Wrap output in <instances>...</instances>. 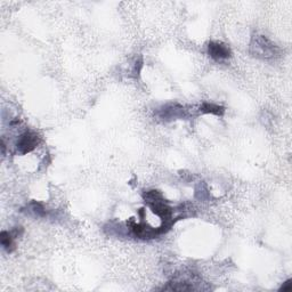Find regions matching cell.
<instances>
[{
	"label": "cell",
	"instance_id": "6",
	"mask_svg": "<svg viewBox=\"0 0 292 292\" xmlns=\"http://www.w3.org/2000/svg\"><path fill=\"white\" fill-rule=\"evenodd\" d=\"M13 240H14V235H13L12 233L6 232V230H3V232L0 233V243H2L3 248L7 252L13 251V246H14Z\"/></svg>",
	"mask_w": 292,
	"mask_h": 292
},
{
	"label": "cell",
	"instance_id": "7",
	"mask_svg": "<svg viewBox=\"0 0 292 292\" xmlns=\"http://www.w3.org/2000/svg\"><path fill=\"white\" fill-rule=\"evenodd\" d=\"M200 111L202 113H211V114L215 115H223L224 114V107L216 105V104L212 103H203L201 106H200Z\"/></svg>",
	"mask_w": 292,
	"mask_h": 292
},
{
	"label": "cell",
	"instance_id": "9",
	"mask_svg": "<svg viewBox=\"0 0 292 292\" xmlns=\"http://www.w3.org/2000/svg\"><path fill=\"white\" fill-rule=\"evenodd\" d=\"M291 287V280H287L285 283H283V285L280 287V291H290Z\"/></svg>",
	"mask_w": 292,
	"mask_h": 292
},
{
	"label": "cell",
	"instance_id": "3",
	"mask_svg": "<svg viewBox=\"0 0 292 292\" xmlns=\"http://www.w3.org/2000/svg\"><path fill=\"white\" fill-rule=\"evenodd\" d=\"M40 143V137L33 132H25L19 137V141L16 143V147L19 153L28 154L32 152Z\"/></svg>",
	"mask_w": 292,
	"mask_h": 292
},
{
	"label": "cell",
	"instance_id": "1",
	"mask_svg": "<svg viewBox=\"0 0 292 292\" xmlns=\"http://www.w3.org/2000/svg\"><path fill=\"white\" fill-rule=\"evenodd\" d=\"M144 199L150 204L155 215H158L161 219L163 220V226L165 228H169L172 225V208H170L167 203L164 202L162 195L159 191H149L144 194Z\"/></svg>",
	"mask_w": 292,
	"mask_h": 292
},
{
	"label": "cell",
	"instance_id": "2",
	"mask_svg": "<svg viewBox=\"0 0 292 292\" xmlns=\"http://www.w3.org/2000/svg\"><path fill=\"white\" fill-rule=\"evenodd\" d=\"M250 51L251 54H254V56L259 59H273L275 56L278 55V49L277 46L274 45V43L268 40L267 38L264 36H257L252 39V42L250 45Z\"/></svg>",
	"mask_w": 292,
	"mask_h": 292
},
{
	"label": "cell",
	"instance_id": "5",
	"mask_svg": "<svg viewBox=\"0 0 292 292\" xmlns=\"http://www.w3.org/2000/svg\"><path fill=\"white\" fill-rule=\"evenodd\" d=\"M160 116L163 120L181 119V118L185 116V110L180 104H171V105L164 106L163 110H161Z\"/></svg>",
	"mask_w": 292,
	"mask_h": 292
},
{
	"label": "cell",
	"instance_id": "4",
	"mask_svg": "<svg viewBox=\"0 0 292 292\" xmlns=\"http://www.w3.org/2000/svg\"><path fill=\"white\" fill-rule=\"evenodd\" d=\"M208 53L216 61H221L230 57V49L221 42H209Z\"/></svg>",
	"mask_w": 292,
	"mask_h": 292
},
{
	"label": "cell",
	"instance_id": "8",
	"mask_svg": "<svg viewBox=\"0 0 292 292\" xmlns=\"http://www.w3.org/2000/svg\"><path fill=\"white\" fill-rule=\"evenodd\" d=\"M29 209V212L30 213H33L36 217H42L45 216V209L41 206L40 203H37V202H32L30 206L28 207Z\"/></svg>",
	"mask_w": 292,
	"mask_h": 292
}]
</instances>
